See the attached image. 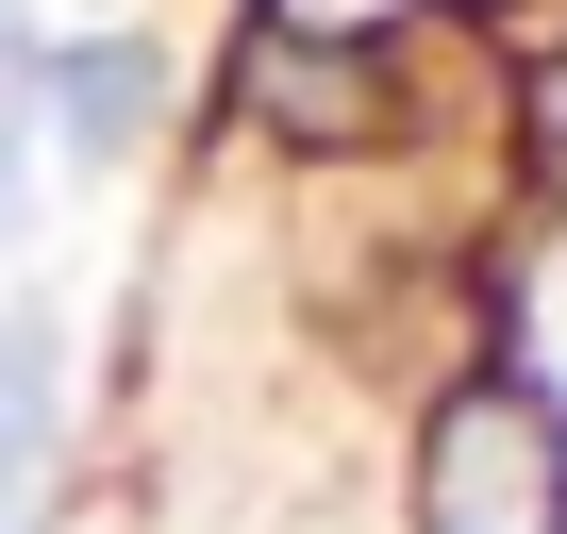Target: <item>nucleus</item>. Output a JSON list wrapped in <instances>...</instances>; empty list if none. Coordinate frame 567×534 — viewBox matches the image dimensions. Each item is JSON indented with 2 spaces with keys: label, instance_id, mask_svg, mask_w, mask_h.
<instances>
[{
  "label": "nucleus",
  "instance_id": "f257e3e1",
  "mask_svg": "<svg viewBox=\"0 0 567 534\" xmlns=\"http://www.w3.org/2000/svg\"><path fill=\"white\" fill-rule=\"evenodd\" d=\"M434 534H567V418L550 401H467L434 434Z\"/></svg>",
  "mask_w": 567,
  "mask_h": 534
},
{
  "label": "nucleus",
  "instance_id": "f03ea898",
  "mask_svg": "<svg viewBox=\"0 0 567 534\" xmlns=\"http://www.w3.org/2000/svg\"><path fill=\"white\" fill-rule=\"evenodd\" d=\"M151 101H167V68H151L134 34H51V68H34V117H51V151H84V167H117V151L151 134Z\"/></svg>",
  "mask_w": 567,
  "mask_h": 534
},
{
  "label": "nucleus",
  "instance_id": "7ed1b4c3",
  "mask_svg": "<svg viewBox=\"0 0 567 534\" xmlns=\"http://www.w3.org/2000/svg\"><path fill=\"white\" fill-rule=\"evenodd\" d=\"M34 68H51V34L0 0V234L34 217V151H51V117H34Z\"/></svg>",
  "mask_w": 567,
  "mask_h": 534
},
{
  "label": "nucleus",
  "instance_id": "20e7f679",
  "mask_svg": "<svg viewBox=\"0 0 567 534\" xmlns=\"http://www.w3.org/2000/svg\"><path fill=\"white\" fill-rule=\"evenodd\" d=\"M34 434H51V351H34V335H0V484L34 468Z\"/></svg>",
  "mask_w": 567,
  "mask_h": 534
}]
</instances>
